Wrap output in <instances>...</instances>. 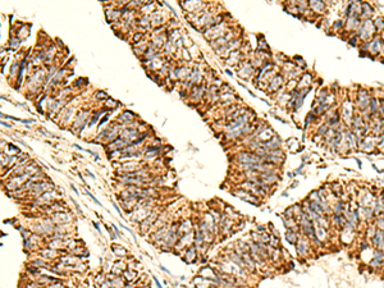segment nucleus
<instances>
[{
  "mask_svg": "<svg viewBox=\"0 0 384 288\" xmlns=\"http://www.w3.org/2000/svg\"><path fill=\"white\" fill-rule=\"evenodd\" d=\"M53 189V184L51 183H46V182H37L33 184V187L30 189V192L32 195H35L36 197H40L41 195H44L45 192H49Z\"/></svg>",
  "mask_w": 384,
  "mask_h": 288,
  "instance_id": "f257e3e1",
  "label": "nucleus"
},
{
  "mask_svg": "<svg viewBox=\"0 0 384 288\" xmlns=\"http://www.w3.org/2000/svg\"><path fill=\"white\" fill-rule=\"evenodd\" d=\"M237 159H238V161H240L242 165H247V164H259V163H261V160H263L260 156L252 155V154H248V152H241V154H238Z\"/></svg>",
  "mask_w": 384,
  "mask_h": 288,
  "instance_id": "f03ea898",
  "label": "nucleus"
},
{
  "mask_svg": "<svg viewBox=\"0 0 384 288\" xmlns=\"http://www.w3.org/2000/svg\"><path fill=\"white\" fill-rule=\"evenodd\" d=\"M234 195L237 196V197H240L241 200H243V201H246V202H248V204H254V205H259V200H257V197L255 196V195H252L251 192H248V191H245V189H240V191H236L234 192Z\"/></svg>",
  "mask_w": 384,
  "mask_h": 288,
  "instance_id": "7ed1b4c3",
  "label": "nucleus"
},
{
  "mask_svg": "<svg viewBox=\"0 0 384 288\" xmlns=\"http://www.w3.org/2000/svg\"><path fill=\"white\" fill-rule=\"evenodd\" d=\"M373 245L378 247V250H384V233L381 230H376L373 237Z\"/></svg>",
  "mask_w": 384,
  "mask_h": 288,
  "instance_id": "20e7f679",
  "label": "nucleus"
},
{
  "mask_svg": "<svg viewBox=\"0 0 384 288\" xmlns=\"http://www.w3.org/2000/svg\"><path fill=\"white\" fill-rule=\"evenodd\" d=\"M194 283H195V285L197 288H213V285H211V280H209V279H206L204 277H200V275L194 280Z\"/></svg>",
  "mask_w": 384,
  "mask_h": 288,
  "instance_id": "39448f33",
  "label": "nucleus"
},
{
  "mask_svg": "<svg viewBox=\"0 0 384 288\" xmlns=\"http://www.w3.org/2000/svg\"><path fill=\"white\" fill-rule=\"evenodd\" d=\"M296 248H297V254L300 256H305L307 254V243H306V241L305 240H297Z\"/></svg>",
  "mask_w": 384,
  "mask_h": 288,
  "instance_id": "423d86ee",
  "label": "nucleus"
},
{
  "mask_svg": "<svg viewBox=\"0 0 384 288\" xmlns=\"http://www.w3.org/2000/svg\"><path fill=\"white\" fill-rule=\"evenodd\" d=\"M156 213H152V214H150L145 220H142V223H141V229L142 230H145L146 228H150L152 224H154V222L156 220Z\"/></svg>",
  "mask_w": 384,
  "mask_h": 288,
  "instance_id": "0eeeda50",
  "label": "nucleus"
},
{
  "mask_svg": "<svg viewBox=\"0 0 384 288\" xmlns=\"http://www.w3.org/2000/svg\"><path fill=\"white\" fill-rule=\"evenodd\" d=\"M54 223H56V224H60V223H67L68 220H69V218H68V215L67 214H64V213H62V211H59V213H56L55 215H54V218L51 219Z\"/></svg>",
  "mask_w": 384,
  "mask_h": 288,
  "instance_id": "6e6552de",
  "label": "nucleus"
},
{
  "mask_svg": "<svg viewBox=\"0 0 384 288\" xmlns=\"http://www.w3.org/2000/svg\"><path fill=\"white\" fill-rule=\"evenodd\" d=\"M140 169V165L137 163H129V164H123L121 170H124V172H128V173H134V172H138Z\"/></svg>",
  "mask_w": 384,
  "mask_h": 288,
  "instance_id": "1a4fd4ad",
  "label": "nucleus"
},
{
  "mask_svg": "<svg viewBox=\"0 0 384 288\" xmlns=\"http://www.w3.org/2000/svg\"><path fill=\"white\" fill-rule=\"evenodd\" d=\"M85 124H86V113H81L78 117H77L76 122H74V128H73V131L76 129L77 126H78V131H80L81 128H83Z\"/></svg>",
  "mask_w": 384,
  "mask_h": 288,
  "instance_id": "9d476101",
  "label": "nucleus"
},
{
  "mask_svg": "<svg viewBox=\"0 0 384 288\" xmlns=\"http://www.w3.org/2000/svg\"><path fill=\"white\" fill-rule=\"evenodd\" d=\"M285 238H287V241L290 242V243H293V245H296L297 243V234H296V232L295 230H292V229H287V232H285Z\"/></svg>",
  "mask_w": 384,
  "mask_h": 288,
  "instance_id": "9b49d317",
  "label": "nucleus"
},
{
  "mask_svg": "<svg viewBox=\"0 0 384 288\" xmlns=\"http://www.w3.org/2000/svg\"><path fill=\"white\" fill-rule=\"evenodd\" d=\"M62 263H64L65 265L77 266V264H78V259L74 257V256H65V257H62Z\"/></svg>",
  "mask_w": 384,
  "mask_h": 288,
  "instance_id": "f8f14e48",
  "label": "nucleus"
},
{
  "mask_svg": "<svg viewBox=\"0 0 384 288\" xmlns=\"http://www.w3.org/2000/svg\"><path fill=\"white\" fill-rule=\"evenodd\" d=\"M195 257H196V250H195V247H189V250L187 251V255H186V260L192 263V261L195 260Z\"/></svg>",
  "mask_w": 384,
  "mask_h": 288,
  "instance_id": "ddd939ff",
  "label": "nucleus"
},
{
  "mask_svg": "<svg viewBox=\"0 0 384 288\" xmlns=\"http://www.w3.org/2000/svg\"><path fill=\"white\" fill-rule=\"evenodd\" d=\"M133 119V115H132V113H128V111H126V113H123L121 117L118 118V121L119 122H124V123H128L129 121H132Z\"/></svg>",
  "mask_w": 384,
  "mask_h": 288,
  "instance_id": "4468645a",
  "label": "nucleus"
},
{
  "mask_svg": "<svg viewBox=\"0 0 384 288\" xmlns=\"http://www.w3.org/2000/svg\"><path fill=\"white\" fill-rule=\"evenodd\" d=\"M124 268H126V264L122 263V261H119V263H117V264L114 265L113 273H114V274H119V273H122V272L124 270Z\"/></svg>",
  "mask_w": 384,
  "mask_h": 288,
  "instance_id": "2eb2a0df",
  "label": "nucleus"
},
{
  "mask_svg": "<svg viewBox=\"0 0 384 288\" xmlns=\"http://www.w3.org/2000/svg\"><path fill=\"white\" fill-rule=\"evenodd\" d=\"M113 251L118 255V257H122V256H126L127 255V251L124 248H122V246H113Z\"/></svg>",
  "mask_w": 384,
  "mask_h": 288,
  "instance_id": "dca6fc26",
  "label": "nucleus"
},
{
  "mask_svg": "<svg viewBox=\"0 0 384 288\" xmlns=\"http://www.w3.org/2000/svg\"><path fill=\"white\" fill-rule=\"evenodd\" d=\"M41 254H42V256H48L49 259H53V257L56 256V252L54 251L53 248H45V250H42V251H41Z\"/></svg>",
  "mask_w": 384,
  "mask_h": 288,
  "instance_id": "f3484780",
  "label": "nucleus"
},
{
  "mask_svg": "<svg viewBox=\"0 0 384 288\" xmlns=\"http://www.w3.org/2000/svg\"><path fill=\"white\" fill-rule=\"evenodd\" d=\"M124 277H126V279H127V280H129V282H131V280H134V279H136L137 273H136V272H131V270H129V272H126V273H124Z\"/></svg>",
  "mask_w": 384,
  "mask_h": 288,
  "instance_id": "a211bd4d",
  "label": "nucleus"
},
{
  "mask_svg": "<svg viewBox=\"0 0 384 288\" xmlns=\"http://www.w3.org/2000/svg\"><path fill=\"white\" fill-rule=\"evenodd\" d=\"M111 285H114V287H119V288H122L123 287V282L121 280V279H118V278H114L113 280H111Z\"/></svg>",
  "mask_w": 384,
  "mask_h": 288,
  "instance_id": "6ab92c4d",
  "label": "nucleus"
},
{
  "mask_svg": "<svg viewBox=\"0 0 384 288\" xmlns=\"http://www.w3.org/2000/svg\"><path fill=\"white\" fill-rule=\"evenodd\" d=\"M140 25H141V26H144L145 28H147V27H149V18H147L146 15H144V17L141 18V21H140Z\"/></svg>",
  "mask_w": 384,
  "mask_h": 288,
  "instance_id": "aec40b11",
  "label": "nucleus"
},
{
  "mask_svg": "<svg viewBox=\"0 0 384 288\" xmlns=\"http://www.w3.org/2000/svg\"><path fill=\"white\" fill-rule=\"evenodd\" d=\"M96 98H98V99H108V95L101 92V91H99V92H96Z\"/></svg>",
  "mask_w": 384,
  "mask_h": 288,
  "instance_id": "412c9836",
  "label": "nucleus"
},
{
  "mask_svg": "<svg viewBox=\"0 0 384 288\" xmlns=\"http://www.w3.org/2000/svg\"><path fill=\"white\" fill-rule=\"evenodd\" d=\"M18 45H19V40H18V38H15V40L13 38V40H12V46H13V48H14V46L17 48Z\"/></svg>",
  "mask_w": 384,
  "mask_h": 288,
  "instance_id": "4be33fe9",
  "label": "nucleus"
},
{
  "mask_svg": "<svg viewBox=\"0 0 384 288\" xmlns=\"http://www.w3.org/2000/svg\"><path fill=\"white\" fill-rule=\"evenodd\" d=\"M87 196H90V197H91V199H92V200H93V201H95V202H96V204H98V205H99V206H101V204H100V202H99V201H98V200H96V199H95V197H93V196H92V195H91V194H90V192H87Z\"/></svg>",
  "mask_w": 384,
  "mask_h": 288,
  "instance_id": "5701e85b",
  "label": "nucleus"
},
{
  "mask_svg": "<svg viewBox=\"0 0 384 288\" xmlns=\"http://www.w3.org/2000/svg\"><path fill=\"white\" fill-rule=\"evenodd\" d=\"M141 36H142V35H141V33H136V35H134V37H133V40H134V41H137V40H140V38H141Z\"/></svg>",
  "mask_w": 384,
  "mask_h": 288,
  "instance_id": "b1692460",
  "label": "nucleus"
}]
</instances>
